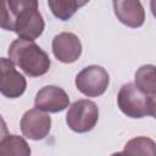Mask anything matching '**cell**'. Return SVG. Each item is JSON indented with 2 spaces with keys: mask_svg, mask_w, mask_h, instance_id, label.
<instances>
[{
  "mask_svg": "<svg viewBox=\"0 0 156 156\" xmlns=\"http://www.w3.org/2000/svg\"><path fill=\"white\" fill-rule=\"evenodd\" d=\"M110 83L107 71L98 65L84 67L76 77L77 89L88 98H96L102 95Z\"/></svg>",
  "mask_w": 156,
  "mask_h": 156,
  "instance_id": "277c9868",
  "label": "cell"
},
{
  "mask_svg": "<svg viewBox=\"0 0 156 156\" xmlns=\"http://www.w3.org/2000/svg\"><path fill=\"white\" fill-rule=\"evenodd\" d=\"M129 155H149L156 156V143L146 136H136L130 139L122 151Z\"/></svg>",
  "mask_w": 156,
  "mask_h": 156,
  "instance_id": "5bb4252c",
  "label": "cell"
},
{
  "mask_svg": "<svg viewBox=\"0 0 156 156\" xmlns=\"http://www.w3.org/2000/svg\"><path fill=\"white\" fill-rule=\"evenodd\" d=\"M0 91L10 99L20 98L27 88V80L16 68L15 63L6 57L0 58Z\"/></svg>",
  "mask_w": 156,
  "mask_h": 156,
  "instance_id": "52a82bcc",
  "label": "cell"
},
{
  "mask_svg": "<svg viewBox=\"0 0 156 156\" xmlns=\"http://www.w3.org/2000/svg\"><path fill=\"white\" fill-rule=\"evenodd\" d=\"M52 54L62 63H72L82 55V43L79 38L71 32H62L54 37Z\"/></svg>",
  "mask_w": 156,
  "mask_h": 156,
  "instance_id": "9c48e42d",
  "label": "cell"
},
{
  "mask_svg": "<svg viewBox=\"0 0 156 156\" xmlns=\"http://www.w3.org/2000/svg\"><path fill=\"white\" fill-rule=\"evenodd\" d=\"M147 112L150 116L156 118V94L150 95L147 99Z\"/></svg>",
  "mask_w": 156,
  "mask_h": 156,
  "instance_id": "9a60e30c",
  "label": "cell"
},
{
  "mask_svg": "<svg viewBox=\"0 0 156 156\" xmlns=\"http://www.w3.org/2000/svg\"><path fill=\"white\" fill-rule=\"evenodd\" d=\"M134 84L146 95L156 94V66L143 65L134 76Z\"/></svg>",
  "mask_w": 156,
  "mask_h": 156,
  "instance_id": "4fadbf2b",
  "label": "cell"
},
{
  "mask_svg": "<svg viewBox=\"0 0 156 156\" xmlns=\"http://www.w3.org/2000/svg\"><path fill=\"white\" fill-rule=\"evenodd\" d=\"M113 11L127 27L139 28L145 22V10L140 0H113Z\"/></svg>",
  "mask_w": 156,
  "mask_h": 156,
  "instance_id": "30bf717a",
  "label": "cell"
},
{
  "mask_svg": "<svg viewBox=\"0 0 156 156\" xmlns=\"http://www.w3.org/2000/svg\"><path fill=\"white\" fill-rule=\"evenodd\" d=\"M90 0H48V5L52 15L61 20H69L78 9L87 5Z\"/></svg>",
  "mask_w": 156,
  "mask_h": 156,
  "instance_id": "8fae6325",
  "label": "cell"
},
{
  "mask_svg": "<svg viewBox=\"0 0 156 156\" xmlns=\"http://www.w3.org/2000/svg\"><path fill=\"white\" fill-rule=\"evenodd\" d=\"M0 155L2 156H29L30 147L27 141L15 134L2 136L0 141Z\"/></svg>",
  "mask_w": 156,
  "mask_h": 156,
  "instance_id": "7c38bea8",
  "label": "cell"
},
{
  "mask_svg": "<svg viewBox=\"0 0 156 156\" xmlns=\"http://www.w3.org/2000/svg\"><path fill=\"white\" fill-rule=\"evenodd\" d=\"M99 121L98 105L88 99L74 101L66 115V122L69 129L76 133L90 132Z\"/></svg>",
  "mask_w": 156,
  "mask_h": 156,
  "instance_id": "3957f363",
  "label": "cell"
},
{
  "mask_svg": "<svg viewBox=\"0 0 156 156\" xmlns=\"http://www.w3.org/2000/svg\"><path fill=\"white\" fill-rule=\"evenodd\" d=\"M0 26L5 30L15 32L18 38H39L45 23L38 10V0H1Z\"/></svg>",
  "mask_w": 156,
  "mask_h": 156,
  "instance_id": "6da1fadb",
  "label": "cell"
},
{
  "mask_svg": "<svg viewBox=\"0 0 156 156\" xmlns=\"http://www.w3.org/2000/svg\"><path fill=\"white\" fill-rule=\"evenodd\" d=\"M34 105L41 111L57 113L69 106V98L62 88L57 85H45L37 93Z\"/></svg>",
  "mask_w": 156,
  "mask_h": 156,
  "instance_id": "ba28073f",
  "label": "cell"
},
{
  "mask_svg": "<svg viewBox=\"0 0 156 156\" xmlns=\"http://www.w3.org/2000/svg\"><path fill=\"white\" fill-rule=\"evenodd\" d=\"M7 52L15 66L20 67L29 77L44 76L51 65L49 55L34 40L18 38L10 44Z\"/></svg>",
  "mask_w": 156,
  "mask_h": 156,
  "instance_id": "7a4b0ae2",
  "label": "cell"
},
{
  "mask_svg": "<svg viewBox=\"0 0 156 156\" xmlns=\"http://www.w3.org/2000/svg\"><path fill=\"white\" fill-rule=\"evenodd\" d=\"M21 132L30 140H43L45 139L51 129V117L48 112L39 108H30L24 112L21 118Z\"/></svg>",
  "mask_w": 156,
  "mask_h": 156,
  "instance_id": "8992f818",
  "label": "cell"
},
{
  "mask_svg": "<svg viewBox=\"0 0 156 156\" xmlns=\"http://www.w3.org/2000/svg\"><path fill=\"white\" fill-rule=\"evenodd\" d=\"M149 95L143 93L134 83L123 84L117 95V104L119 110L130 118H143L147 112Z\"/></svg>",
  "mask_w": 156,
  "mask_h": 156,
  "instance_id": "5b68a950",
  "label": "cell"
},
{
  "mask_svg": "<svg viewBox=\"0 0 156 156\" xmlns=\"http://www.w3.org/2000/svg\"><path fill=\"white\" fill-rule=\"evenodd\" d=\"M150 10H151L154 17L156 18V0H150Z\"/></svg>",
  "mask_w": 156,
  "mask_h": 156,
  "instance_id": "2e32d148",
  "label": "cell"
}]
</instances>
